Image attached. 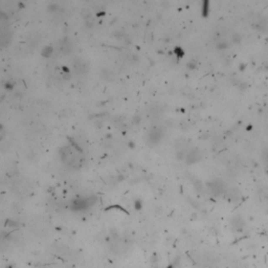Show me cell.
I'll use <instances>...</instances> for the list:
<instances>
[{
	"instance_id": "277c9868",
	"label": "cell",
	"mask_w": 268,
	"mask_h": 268,
	"mask_svg": "<svg viewBox=\"0 0 268 268\" xmlns=\"http://www.w3.org/2000/svg\"><path fill=\"white\" fill-rule=\"evenodd\" d=\"M72 67L76 73L78 74H85L89 71V64L81 58L74 59L72 62Z\"/></svg>"
},
{
	"instance_id": "8992f818",
	"label": "cell",
	"mask_w": 268,
	"mask_h": 268,
	"mask_svg": "<svg viewBox=\"0 0 268 268\" xmlns=\"http://www.w3.org/2000/svg\"><path fill=\"white\" fill-rule=\"evenodd\" d=\"M184 159H185L187 163H189V165L198 163V161L201 159L200 151L197 150V149H192L191 151H189V152H187V156H185V158H184Z\"/></svg>"
},
{
	"instance_id": "30bf717a",
	"label": "cell",
	"mask_w": 268,
	"mask_h": 268,
	"mask_svg": "<svg viewBox=\"0 0 268 268\" xmlns=\"http://www.w3.org/2000/svg\"><path fill=\"white\" fill-rule=\"evenodd\" d=\"M266 161H267V165H268V154L266 155Z\"/></svg>"
},
{
	"instance_id": "52a82bcc",
	"label": "cell",
	"mask_w": 268,
	"mask_h": 268,
	"mask_svg": "<svg viewBox=\"0 0 268 268\" xmlns=\"http://www.w3.org/2000/svg\"><path fill=\"white\" fill-rule=\"evenodd\" d=\"M232 226L235 230L237 232H241L245 226V221L243 220V218L240 217V216H236V217L232 218Z\"/></svg>"
},
{
	"instance_id": "5b68a950",
	"label": "cell",
	"mask_w": 268,
	"mask_h": 268,
	"mask_svg": "<svg viewBox=\"0 0 268 268\" xmlns=\"http://www.w3.org/2000/svg\"><path fill=\"white\" fill-rule=\"evenodd\" d=\"M58 50L62 55H69L71 51V42L67 37H64L58 42Z\"/></svg>"
},
{
	"instance_id": "ba28073f",
	"label": "cell",
	"mask_w": 268,
	"mask_h": 268,
	"mask_svg": "<svg viewBox=\"0 0 268 268\" xmlns=\"http://www.w3.org/2000/svg\"><path fill=\"white\" fill-rule=\"evenodd\" d=\"M11 40H12L11 31H9V29H2L1 31V45H2V47L10 44Z\"/></svg>"
},
{
	"instance_id": "9c48e42d",
	"label": "cell",
	"mask_w": 268,
	"mask_h": 268,
	"mask_svg": "<svg viewBox=\"0 0 268 268\" xmlns=\"http://www.w3.org/2000/svg\"><path fill=\"white\" fill-rule=\"evenodd\" d=\"M89 205L88 201L86 199H83V200H76L73 201V208L74 210H84Z\"/></svg>"
},
{
	"instance_id": "6da1fadb",
	"label": "cell",
	"mask_w": 268,
	"mask_h": 268,
	"mask_svg": "<svg viewBox=\"0 0 268 268\" xmlns=\"http://www.w3.org/2000/svg\"><path fill=\"white\" fill-rule=\"evenodd\" d=\"M60 158L63 165L71 170H79L84 165V156L80 150L72 145H66L60 149Z\"/></svg>"
},
{
	"instance_id": "3957f363",
	"label": "cell",
	"mask_w": 268,
	"mask_h": 268,
	"mask_svg": "<svg viewBox=\"0 0 268 268\" xmlns=\"http://www.w3.org/2000/svg\"><path fill=\"white\" fill-rule=\"evenodd\" d=\"M208 190L215 196H220L225 192V184L221 179H214L207 183Z\"/></svg>"
},
{
	"instance_id": "7a4b0ae2",
	"label": "cell",
	"mask_w": 268,
	"mask_h": 268,
	"mask_svg": "<svg viewBox=\"0 0 268 268\" xmlns=\"http://www.w3.org/2000/svg\"><path fill=\"white\" fill-rule=\"evenodd\" d=\"M163 137V130L160 126L154 125L147 133V140L151 145H157Z\"/></svg>"
}]
</instances>
